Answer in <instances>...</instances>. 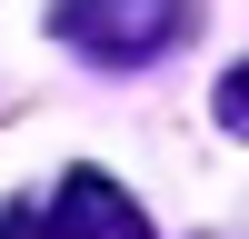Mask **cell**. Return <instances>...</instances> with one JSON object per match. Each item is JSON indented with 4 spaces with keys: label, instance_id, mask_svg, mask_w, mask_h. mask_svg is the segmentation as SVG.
Segmentation results:
<instances>
[{
    "label": "cell",
    "instance_id": "6da1fadb",
    "mask_svg": "<svg viewBox=\"0 0 249 239\" xmlns=\"http://www.w3.org/2000/svg\"><path fill=\"white\" fill-rule=\"evenodd\" d=\"M70 50H90V60H160L190 20L170 10V0H80V10H60L50 20Z\"/></svg>",
    "mask_w": 249,
    "mask_h": 239
},
{
    "label": "cell",
    "instance_id": "7a4b0ae2",
    "mask_svg": "<svg viewBox=\"0 0 249 239\" xmlns=\"http://www.w3.org/2000/svg\"><path fill=\"white\" fill-rule=\"evenodd\" d=\"M40 239H150V219H140V199L120 189V179L70 170L60 199H50V219H40Z\"/></svg>",
    "mask_w": 249,
    "mask_h": 239
},
{
    "label": "cell",
    "instance_id": "3957f363",
    "mask_svg": "<svg viewBox=\"0 0 249 239\" xmlns=\"http://www.w3.org/2000/svg\"><path fill=\"white\" fill-rule=\"evenodd\" d=\"M219 120H230V130L249 139V70H230V90H219Z\"/></svg>",
    "mask_w": 249,
    "mask_h": 239
},
{
    "label": "cell",
    "instance_id": "277c9868",
    "mask_svg": "<svg viewBox=\"0 0 249 239\" xmlns=\"http://www.w3.org/2000/svg\"><path fill=\"white\" fill-rule=\"evenodd\" d=\"M0 239H40V219L30 209H0Z\"/></svg>",
    "mask_w": 249,
    "mask_h": 239
}]
</instances>
